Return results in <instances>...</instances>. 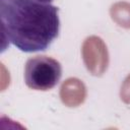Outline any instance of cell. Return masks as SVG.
Wrapping results in <instances>:
<instances>
[{"label": "cell", "mask_w": 130, "mask_h": 130, "mask_svg": "<svg viewBox=\"0 0 130 130\" xmlns=\"http://www.w3.org/2000/svg\"><path fill=\"white\" fill-rule=\"evenodd\" d=\"M58 7L35 0H0L3 36L25 53L47 50L60 29Z\"/></svg>", "instance_id": "cell-1"}, {"label": "cell", "mask_w": 130, "mask_h": 130, "mask_svg": "<svg viewBox=\"0 0 130 130\" xmlns=\"http://www.w3.org/2000/svg\"><path fill=\"white\" fill-rule=\"evenodd\" d=\"M62 76V66L54 58L36 56L29 58L24 67L25 84L35 90H50L55 87Z\"/></svg>", "instance_id": "cell-2"}, {"label": "cell", "mask_w": 130, "mask_h": 130, "mask_svg": "<svg viewBox=\"0 0 130 130\" xmlns=\"http://www.w3.org/2000/svg\"><path fill=\"white\" fill-rule=\"evenodd\" d=\"M35 1H38V2H41V3H45V4H50L53 0H35Z\"/></svg>", "instance_id": "cell-3"}]
</instances>
